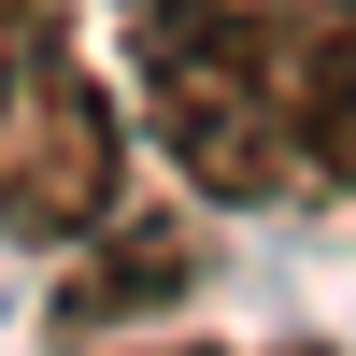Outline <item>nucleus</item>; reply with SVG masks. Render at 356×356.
<instances>
[{"label": "nucleus", "instance_id": "1", "mask_svg": "<svg viewBox=\"0 0 356 356\" xmlns=\"http://www.w3.org/2000/svg\"><path fill=\"white\" fill-rule=\"evenodd\" d=\"M129 15V72H143V114H157L171 171L200 200H285L300 157H285V15L300 0H114Z\"/></svg>", "mask_w": 356, "mask_h": 356}, {"label": "nucleus", "instance_id": "2", "mask_svg": "<svg viewBox=\"0 0 356 356\" xmlns=\"http://www.w3.org/2000/svg\"><path fill=\"white\" fill-rule=\"evenodd\" d=\"M114 100L86 86L72 15H0V228L15 243H86L114 214Z\"/></svg>", "mask_w": 356, "mask_h": 356}, {"label": "nucleus", "instance_id": "3", "mask_svg": "<svg viewBox=\"0 0 356 356\" xmlns=\"http://www.w3.org/2000/svg\"><path fill=\"white\" fill-rule=\"evenodd\" d=\"M271 100H285V157H300V186L356 200V0H300V15H285Z\"/></svg>", "mask_w": 356, "mask_h": 356}, {"label": "nucleus", "instance_id": "4", "mask_svg": "<svg viewBox=\"0 0 356 356\" xmlns=\"http://www.w3.org/2000/svg\"><path fill=\"white\" fill-rule=\"evenodd\" d=\"M186 285H200V243H186V228H114L86 271H57L43 328H57V342H100V328H143V314H171Z\"/></svg>", "mask_w": 356, "mask_h": 356}, {"label": "nucleus", "instance_id": "5", "mask_svg": "<svg viewBox=\"0 0 356 356\" xmlns=\"http://www.w3.org/2000/svg\"><path fill=\"white\" fill-rule=\"evenodd\" d=\"M0 15H72V0H0Z\"/></svg>", "mask_w": 356, "mask_h": 356}, {"label": "nucleus", "instance_id": "6", "mask_svg": "<svg viewBox=\"0 0 356 356\" xmlns=\"http://www.w3.org/2000/svg\"><path fill=\"white\" fill-rule=\"evenodd\" d=\"M285 356H328V342H285Z\"/></svg>", "mask_w": 356, "mask_h": 356}]
</instances>
